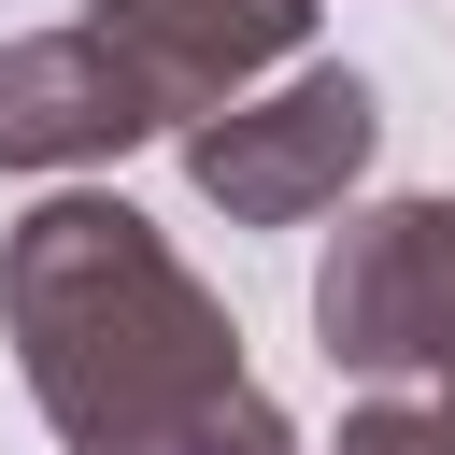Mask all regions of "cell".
<instances>
[{
  "label": "cell",
  "mask_w": 455,
  "mask_h": 455,
  "mask_svg": "<svg viewBox=\"0 0 455 455\" xmlns=\"http://www.w3.org/2000/svg\"><path fill=\"white\" fill-rule=\"evenodd\" d=\"M0 341L71 455H299L284 398L242 370L228 299L114 185L0 228Z\"/></svg>",
  "instance_id": "obj_1"
},
{
  "label": "cell",
  "mask_w": 455,
  "mask_h": 455,
  "mask_svg": "<svg viewBox=\"0 0 455 455\" xmlns=\"http://www.w3.org/2000/svg\"><path fill=\"white\" fill-rule=\"evenodd\" d=\"M370 156H384V85L341 71V57H299V71H270L228 114L185 128V185L228 228H313L370 185Z\"/></svg>",
  "instance_id": "obj_2"
},
{
  "label": "cell",
  "mask_w": 455,
  "mask_h": 455,
  "mask_svg": "<svg viewBox=\"0 0 455 455\" xmlns=\"http://www.w3.org/2000/svg\"><path fill=\"white\" fill-rule=\"evenodd\" d=\"M313 341L370 398H455V199H370L313 256Z\"/></svg>",
  "instance_id": "obj_3"
},
{
  "label": "cell",
  "mask_w": 455,
  "mask_h": 455,
  "mask_svg": "<svg viewBox=\"0 0 455 455\" xmlns=\"http://www.w3.org/2000/svg\"><path fill=\"white\" fill-rule=\"evenodd\" d=\"M313 14H327V0H85V28H100V43H114L142 85H156L171 142H185L199 114H228L242 85L299 71Z\"/></svg>",
  "instance_id": "obj_4"
},
{
  "label": "cell",
  "mask_w": 455,
  "mask_h": 455,
  "mask_svg": "<svg viewBox=\"0 0 455 455\" xmlns=\"http://www.w3.org/2000/svg\"><path fill=\"white\" fill-rule=\"evenodd\" d=\"M156 128H171L156 85H142L85 14L0 43V171H100V156H128V142H156Z\"/></svg>",
  "instance_id": "obj_5"
},
{
  "label": "cell",
  "mask_w": 455,
  "mask_h": 455,
  "mask_svg": "<svg viewBox=\"0 0 455 455\" xmlns=\"http://www.w3.org/2000/svg\"><path fill=\"white\" fill-rule=\"evenodd\" d=\"M327 455H455V398H355Z\"/></svg>",
  "instance_id": "obj_6"
}]
</instances>
